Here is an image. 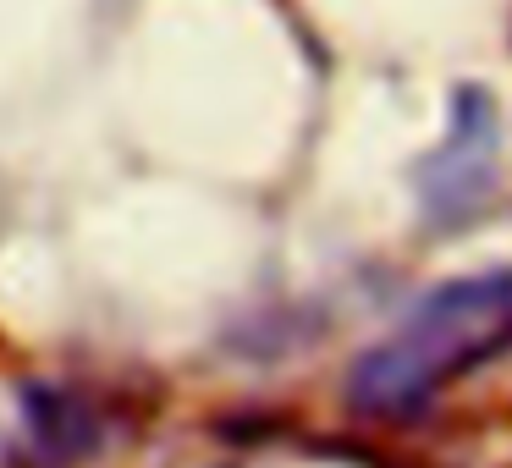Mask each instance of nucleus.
Instances as JSON below:
<instances>
[{"label":"nucleus","instance_id":"nucleus-1","mask_svg":"<svg viewBox=\"0 0 512 468\" xmlns=\"http://www.w3.org/2000/svg\"><path fill=\"white\" fill-rule=\"evenodd\" d=\"M512 342V265L430 287L386 342L364 347L347 369V402L369 419H408L430 408L446 380L468 375Z\"/></svg>","mask_w":512,"mask_h":468},{"label":"nucleus","instance_id":"nucleus-2","mask_svg":"<svg viewBox=\"0 0 512 468\" xmlns=\"http://www.w3.org/2000/svg\"><path fill=\"white\" fill-rule=\"evenodd\" d=\"M496 155H501V122L485 89L468 83L452 105V133L419 166V199L430 221L463 226L468 215L485 210L490 188H496Z\"/></svg>","mask_w":512,"mask_h":468},{"label":"nucleus","instance_id":"nucleus-3","mask_svg":"<svg viewBox=\"0 0 512 468\" xmlns=\"http://www.w3.org/2000/svg\"><path fill=\"white\" fill-rule=\"evenodd\" d=\"M28 424H34V441L50 463H67V457L94 446V419L67 391H39V386L28 391Z\"/></svg>","mask_w":512,"mask_h":468}]
</instances>
